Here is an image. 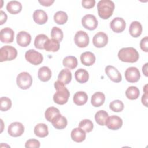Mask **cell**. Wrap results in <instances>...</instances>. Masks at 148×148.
I'll return each instance as SVG.
<instances>
[{"label": "cell", "instance_id": "33", "mask_svg": "<svg viewBox=\"0 0 148 148\" xmlns=\"http://www.w3.org/2000/svg\"><path fill=\"white\" fill-rule=\"evenodd\" d=\"M68 15L63 11H58L54 15V20L57 24L63 25L68 21Z\"/></svg>", "mask_w": 148, "mask_h": 148}, {"label": "cell", "instance_id": "18", "mask_svg": "<svg viewBox=\"0 0 148 148\" xmlns=\"http://www.w3.org/2000/svg\"><path fill=\"white\" fill-rule=\"evenodd\" d=\"M34 21L38 24L42 25L45 24L48 19L46 13L41 9H37L33 13Z\"/></svg>", "mask_w": 148, "mask_h": 148}, {"label": "cell", "instance_id": "32", "mask_svg": "<svg viewBox=\"0 0 148 148\" xmlns=\"http://www.w3.org/2000/svg\"><path fill=\"white\" fill-rule=\"evenodd\" d=\"M139 90L135 86L129 87L125 91V95L127 98L131 100L136 99L139 97Z\"/></svg>", "mask_w": 148, "mask_h": 148}, {"label": "cell", "instance_id": "21", "mask_svg": "<svg viewBox=\"0 0 148 148\" xmlns=\"http://www.w3.org/2000/svg\"><path fill=\"white\" fill-rule=\"evenodd\" d=\"M129 32L130 35L134 38L139 37L142 32V26L141 24L137 21H132L130 26Z\"/></svg>", "mask_w": 148, "mask_h": 148}, {"label": "cell", "instance_id": "26", "mask_svg": "<svg viewBox=\"0 0 148 148\" xmlns=\"http://www.w3.org/2000/svg\"><path fill=\"white\" fill-rule=\"evenodd\" d=\"M72 80V73L68 69L61 70L58 76V80L63 84H68Z\"/></svg>", "mask_w": 148, "mask_h": 148}, {"label": "cell", "instance_id": "43", "mask_svg": "<svg viewBox=\"0 0 148 148\" xmlns=\"http://www.w3.org/2000/svg\"><path fill=\"white\" fill-rule=\"evenodd\" d=\"M147 84H146L144 87L145 94L142 97V102L146 107H147Z\"/></svg>", "mask_w": 148, "mask_h": 148}, {"label": "cell", "instance_id": "40", "mask_svg": "<svg viewBox=\"0 0 148 148\" xmlns=\"http://www.w3.org/2000/svg\"><path fill=\"white\" fill-rule=\"evenodd\" d=\"M40 143L39 140L35 139H31L26 142L25 144V147L27 148H39L40 147Z\"/></svg>", "mask_w": 148, "mask_h": 148}, {"label": "cell", "instance_id": "17", "mask_svg": "<svg viewBox=\"0 0 148 148\" xmlns=\"http://www.w3.org/2000/svg\"><path fill=\"white\" fill-rule=\"evenodd\" d=\"M53 126L58 130H62L65 128L67 125L66 119L62 116L60 113L56 115L51 121Z\"/></svg>", "mask_w": 148, "mask_h": 148}, {"label": "cell", "instance_id": "5", "mask_svg": "<svg viewBox=\"0 0 148 148\" xmlns=\"http://www.w3.org/2000/svg\"><path fill=\"white\" fill-rule=\"evenodd\" d=\"M17 86L23 90L29 88L32 83V78L30 74L27 72H23L19 73L16 79Z\"/></svg>", "mask_w": 148, "mask_h": 148}, {"label": "cell", "instance_id": "42", "mask_svg": "<svg viewBox=\"0 0 148 148\" xmlns=\"http://www.w3.org/2000/svg\"><path fill=\"white\" fill-rule=\"evenodd\" d=\"M147 43H148V38L147 36H145L142 39L140 42V49L144 51L145 52H147Z\"/></svg>", "mask_w": 148, "mask_h": 148}, {"label": "cell", "instance_id": "46", "mask_svg": "<svg viewBox=\"0 0 148 148\" xmlns=\"http://www.w3.org/2000/svg\"><path fill=\"white\" fill-rule=\"evenodd\" d=\"M147 65L148 64L146 63L142 67V72L146 76H147Z\"/></svg>", "mask_w": 148, "mask_h": 148}, {"label": "cell", "instance_id": "31", "mask_svg": "<svg viewBox=\"0 0 148 148\" xmlns=\"http://www.w3.org/2000/svg\"><path fill=\"white\" fill-rule=\"evenodd\" d=\"M62 64L64 66L67 67L70 69H73L77 66V60L74 56H67L64 58Z\"/></svg>", "mask_w": 148, "mask_h": 148}, {"label": "cell", "instance_id": "41", "mask_svg": "<svg viewBox=\"0 0 148 148\" xmlns=\"http://www.w3.org/2000/svg\"><path fill=\"white\" fill-rule=\"evenodd\" d=\"M95 4L94 0H83L82 2V6L86 9L92 8Z\"/></svg>", "mask_w": 148, "mask_h": 148}, {"label": "cell", "instance_id": "30", "mask_svg": "<svg viewBox=\"0 0 148 148\" xmlns=\"http://www.w3.org/2000/svg\"><path fill=\"white\" fill-rule=\"evenodd\" d=\"M108 116V113L106 111L103 110H99L95 114V121L99 125L103 126L105 125L106 120L109 117Z\"/></svg>", "mask_w": 148, "mask_h": 148}, {"label": "cell", "instance_id": "1", "mask_svg": "<svg viewBox=\"0 0 148 148\" xmlns=\"http://www.w3.org/2000/svg\"><path fill=\"white\" fill-rule=\"evenodd\" d=\"M56 92L53 95V100L58 105H64L68 102L70 94L65 84L57 80L54 83Z\"/></svg>", "mask_w": 148, "mask_h": 148}, {"label": "cell", "instance_id": "6", "mask_svg": "<svg viewBox=\"0 0 148 148\" xmlns=\"http://www.w3.org/2000/svg\"><path fill=\"white\" fill-rule=\"evenodd\" d=\"M25 58L27 61L34 65H38L43 61V57L41 53L34 49H30L26 51Z\"/></svg>", "mask_w": 148, "mask_h": 148}, {"label": "cell", "instance_id": "22", "mask_svg": "<svg viewBox=\"0 0 148 148\" xmlns=\"http://www.w3.org/2000/svg\"><path fill=\"white\" fill-rule=\"evenodd\" d=\"M6 9L9 13L16 14L21 11L22 5L20 2L17 1H12L7 3Z\"/></svg>", "mask_w": 148, "mask_h": 148}, {"label": "cell", "instance_id": "44", "mask_svg": "<svg viewBox=\"0 0 148 148\" xmlns=\"http://www.w3.org/2000/svg\"><path fill=\"white\" fill-rule=\"evenodd\" d=\"M39 2L44 6H51L54 2V0H42V1H39Z\"/></svg>", "mask_w": 148, "mask_h": 148}, {"label": "cell", "instance_id": "27", "mask_svg": "<svg viewBox=\"0 0 148 148\" xmlns=\"http://www.w3.org/2000/svg\"><path fill=\"white\" fill-rule=\"evenodd\" d=\"M88 100V96L84 91H78L74 94L73 97V102L78 105L82 106L84 105Z\"/></svg>", "mask_w": 148, "mask_h": 148}, {"label": "cell", "instance_id": "14", "mask_svg": "<svg viewBox=\"0 0 148 148\" xmlns=\"http://www.w3.org/2000/svg\"><path fill=\"white\" fill-rule=\"evenodd\" d=\"M126 27L125 20L121 17H116L110 23V28L116 33L123 32Z\"/></svg>", "mask_w": 148, "mask_h": 148}, {"label": "cell", "instance_id": "23", "mask_svg": "<svg viewBox=\"0 0 148 148\" xmlns=\"http://www.w3.org/2000/svg\"><path fill=\"white\" fill-rule=\"evenodd\" d=\"M105 100V96L101 92H95L91 97V104L94 107H99L102 106Z\"/></svg>", "mask_w": 148, "mask_h": 148}, {"label": "cell", "instance_id": "2", "mask_svg": "<svg viewBox=\"0 0 148 148\" xmlns=\"http://www.w3.org/2000/svg\"><path fill=\"white\" fill-rule=\"evenodd\" d=\"M114 3L110 0H101L97 4L98 14L104 20L108 19L112 16L114 9Z\"/></svg>", "mask_w": 148, "mask_h": 148}, {"label": "cell", "instance_id": "8", "mask_svg": "<svg viewBox=\"0 0 148 148\" xmlns=\"http://www.w3.org/2000/svg\"><path fill=\"white\" fill-rule=\"evenodd\" d=\"M74 42L79 47H86L89 43V36L86 32L79 31L75 35Z\"/></svg>", "mask_w": 148, "mask_h": 148}, {"label": "cell", "instance_id": "34", "mask_svg": "<svg viewBox=\"0 0 148 148\" xmlns=\"http://www.w3.org/2000/svg\"><path fill=\"white\" fill-rule=\"evenodd\" d=\"M49 39L47 35L45 34H39L35 37L34 40V46L38 49H44V44Z\"/></svg>", "mask_w": 148, "mask_h": 148}, {"label": "cell", "instance_id": "19", "mask_svg": "<svg viewBox=\"0 0 148 148\" xmlns=\"http://www.w3.org/2000/svg\"><path fill=\"white\" fill-rule=\"evenodd\" d=\"M95 55L90 51L83 53L80 56V61L82 64L85 66H91L95 62Z\"/></svg>", "mask_w": 148, "mask_h": 148}, {"label": "cell", "instance_id": "28", "mask_svg": "<svg viewBox=\"0 0 148 148\" xmlns=\"http://www.w3.org/2000/svg\"><path fill=\"white\" fill-rule=\"evenodd\" d=\"M59 49L60 42L54 39H49L44 44V49L47 51L56 52Z\"/></svg>", "mask_w": 148, "mask_h": 148}, {"label": "cell", "instance_id": "35", "mask_svg": "<svg viewBox=\"0 0 148 148\" xmlns=\"http://www.w3.org/2000/svg\"><path fill=\"white\" fill-rule=\"evenodd\" d=\"M60 111L59 110L55 108V107H49L48 108L45 113V118L46 119L49 121V122H51L52 119L57 114H60Z\"/></svg>", "mask_w": 148, "mask_h": 148}, {"label": "cell", "instance_id": "4", "mask_svg": "<svg viewBox=\"0 0 148 148\" xmlns=\"http://www.w3.org/2000/svg\"><path fill=\"white\" fill-rule=\"evenodd\" d=\"M17 56V50L11 46H4L0 49V61H12Z\"/></svg>", "mask_w": 148, "mask_h": 148}, {"label": "cell", "instance_id": "20", "mask_svg": "<svg viewBox=\"0 0 148 148\" xmlns=\"http://www.w3.org/2000/svg\"><path fill=\"white\" fill-rule=\"evenodd\" d=\"M72 139L76 142H82L86 139V132L82 128L78 127L74 128L71 133Z\"/></svg>", "mask_w": 148, "mask_h": 148}, {"label": "cell", "instance_id": "24", "mask_svg": "<svg viewBox=\"0 0 148 148\" xmlns=\"http://www.w3.org/2000/svg\"><path fill=\"white\" fill-rule=\"evenodd\" d=\"M34 132L35 135L39 138L46 137L49 134L47 125L44 123L38 124L35 125Z\"/></svg>", "mask_w": 148, "mask_h": 148}, {"label": "cell", "instance_id": "37", "mask_svg": "<svg viewBox=\"0 0 148 148\" xmlns=\"http://www.w3.org/2000/svg\"><path fill=\"white\" fill-rule=\"evenodd\" d=\"M124 103L120 100L117 99L111 102L109 104V108L114 112H121L124 109Z\"/></svg>", "mask_w": 148, "mask_h": 148}, {"label": "cell", "instance_id": "10", "mask_svg": "<svg viewBox=\"0 0 148 148\" xmlns=\"http://www.w3.org/2000/svg\"><path fill=\"white\" fill-rule=\"evenodd\" d=\"M24 131V127L22 123L20 122H14L11 123L8 130L9 135L13 137H18L21 136Z\"/></svg>", "mask_w": 148, "mask_h": 148}, {"label": "cell", "instance_id": "7", "mask_svg": "<svg viewBox=\"0 0 148 148\" xmlns=\"http://www.w3.org/2000/svg\"><path fill=\"white\" fill-rule=\"evenodd\" d=\"M82 24L86 29L92 31L97 28L98 26V21L95 16L88 14L82 18Z\"/></svg>", "mask_w": 148, "mask_h": 148}, {"label": "cell", "instance_id": "25", "mask_svg": "<svg viewBox=\"0 0 148 148\" xmlns=\"http://www.w3.org/2000/svg\"><path fill=\"white\" fill-rule=\"evenodd\" d=\"M38 76L40 80L44 82H47L51 77V71L49 67L42 66L38 71Z\"/></svg>", "mask_w": 148, "mask_h": 148}, {"label": "cell", "instance_id": "29", "mask_svg": "<svg viewBox=\"0 0 148 148\" xmlns=\"http://www.w3.org/2000/svg\"><path fill=\"white\" fill-rule=\"evenodd\" d=\"M75 78L79 83H84L88 81L89 75L86 70L80 68L75 72Z\"/></svg>", "mask_w": 148, "mask_h": 148}, {"label": "cell", "instance_id": "11", "mask_svg": "<svg viewBox=\"0 0 148 148\" xmlns=\"http://www.w3.org/2000/svg\"><path fill=\"white\" fill-rule=\"evenodd\" d=\"M122 119L120 117L115 115L108 117L105 123V125L112 130H117L122 127Z\"/></svg>", "mask_w": 148, "mask_h": 148}, {"label": "cell", "instance_id": "3", "mask_svg": "<svg viewBox=\"0 0 148 148\" xmlns=\"http://www.w3.org/2000/svg\"><path fill=\"white\" fill-rule=\"evenodd\" d=\"M118 57L123 62L134 63L138 60L139 55L135 49L130 47L120 49L118 53Z\"/></svg>", "mask_w": 148, "mask_h": 148}, {"label": "cell", "instance_id": "13", "mask_svg": "<svg viewBox=\"0 0 148 148\" xmlns=\"http://www.w3.org/2000/svg\"><path fill=\"white\" fill-rule=\"evenodd\" d=\"M105 73L109 78L113 82L119 83L122 80L120 72L113 66L108 65L105 68Z\"/></svg>", "mask_w": 148, "mask_h": 148}, {"label": "cell", "instance_id": "9", "mask_svg": "<svg viewBox=\"0 0 148 148\" xmlns=\"http://www.w3.org/2000/svg\"><path fill=\"white\" fill-rule=\"evenodd\" d=\"M125 78L130 83L137 82L140 77V74L139 69L134 66L128 68L125 72Z\"/></svg>", "mask_w": 148, "mask_h": 148}, {"label": "cell", "instance_id": "39", "mask_svg": "<svg viewBox=\"0 0 148 148\" xmlns=\"http://www.w3.org/2000/svg\"><path fill=\"white\" fill-rule=\"evenodd\" d=\"M51 36L52 39H56L60 42L63 39L62 31L57 27H54L51 29Z\"/></svg>", "mask_w": 148, "mask_h": 148}, {"label": "cell", "instance_id": "15", "mask_svg": "<svg viewBox=\"0 0 148 148\" xmlns=\"http://www.w3.org/2000/svg\"><path fill=\"white\" fill-rule=\"evenodd\" d=\"M14 32L12 29L6 27L1 30L0 40L2 43H12L14 40Z\"/></svg>", "mask_w": 148, "mask_h": 148}, {"label": "cell", "instance_id": "16", "mask_svg": "<svg viewBox=\"0 0 148 148\" xmlns=\"http://www.w3.org/2000/svg\"><path fill=\"white\" fill-rule=\"evenodd\" d=\"M16 40L17 44L20 46L27 47L31 43V36L29 33L22 31L17 34Z\"/></svg>", "mask_w": 148, "mask_h": 148}, {"label": "cell", "instance_id": "12", "mask_svg": "<svg viewBox=\"0 0 148 148\" xmlns=\"http://www.w3.org/2000/svg\"><path fill=\"white\" fill-rule=\"evenodd\" d=\"M108 42V35L103 32H98L93 37L92 43L94 46L101 48L105 46Z\"/></svg>", "mask_w": 148, "mask_h": 148}, {"label": "cell", "instance_id": "45", "mask_svg": "<svg viewBox=\"0 0 148 148\" xmlns=\"http://www.w3.org/2000/svg\"><path fill=\"white\" fill-rule=\"evenodd\" d=\"M1 14V20H0V24L2 25L3 23H5L7 20V15L2 10H1L0 12Z\"/></svg>", "mask_w": 148, "mask_h": 148}, {"label": "cell", "instance_id": "38", "mask_svg": "<svg viewBox=\"0 0 148 148\" xmlns=\"http://www.w3.org/2000/svg\"><path fill=\"white\" fill-rule=\"evenodd\" d=\"M12 106V101L6 97H2L0 99V109L1 111H7Z\"/></svg>", "mask_w": 148, "mask_h": 148}, {"label": "cell", "instance_id": "36", "mask_svg": "<svg viewBox=\"0 0 148 148\" xmlns=\"http://www.w3.org/2000/svg\"><path fill=\"white\" fill-rule=\"evenodd\" d=\"M79 127L83 130L86 132H90L92 131L94 125L90 120L84 119L79 123Z\"/></svg>", "mask_w": 148, "mask_h": 148}]
</instances>
